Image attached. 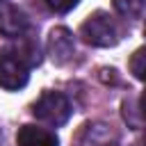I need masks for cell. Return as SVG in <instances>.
Segmentation results:
<instances>
[{"label": "cell", "mask_w": 146, "mask_h": 146, "mask_svg": "<svg viewBox=\"0 0 146 146\" xmlns=\"http://www.w3.org/2000/svg\"><path fill=\"white\" fill-rule=\"evenodd\" d=\"M80 36L84 43L96 48H110L119 43V27L114 18L105 11H94L87 16V21L80 25Z\"/></svg>", "instance_id": "obj_1"}, {"label": "cell", "mask_w": 146, "mask_h": 146, "mask_svg": "<svg viewBox=\"0 0 146 146\" xmlns=\"http://www.w3.org/2000/svg\"><path fill=\"white\" fill-rule=\"evenodd\" d=\"M71 112L73 110H71L68 98L64 94H59V91H43L34 100V105H32V114L39 121H43L48 125H55V128L57 125H64L68 121Z\"/></svg>", "instance_id": "obj_2"}, {"label": "cell", "mask_w": 146, "mask_h": 146, "mask_svg": "<svg viewBox=\"0 0 146 146\" xmlns=\"http://www.w3.org/2000/svg\"><path fill=\"white\" fill-rule=\"evenodd\" d=\"M30 80V68L18 62L11 52L0 55V87L7 91H18L27 84Z\"/></svg>", "instance_id": "obj_3"}, {"label": "cell", "mask_w": 146, "mask_h": 146, "mask_svg": "<svg viewBox=\"0 0 146 146\" xmlns=\"http://www.w3.org/2000/svg\"><path fill=\"white\" fill-rule=\"evenodd\" d=\"M75 52V41L71 30L66 27H52L50 36H48V55L52 59V64H66Z\"/></svg>", "instance_id": "obj_4"}, {"label": "cell", "mask_w": 146, "mask_h": 146, "mask_svg": "<svg viewBox=\"0 0 146 146\" xmlns=\"http://www.w3.org/2000/svg\"><path fill=\"white\" fill-rule=\"evenodd\" d=\"M30 27L27 16L11 2H0V34L5 36H21Z\"/></svg>", "instance_id": "obj_5"}, {"label": "cell", "mask_w": 146, "mask_h": 146, "mask_svg": "<svg viewBox=\"0 0 146 146\" xmlns=\"http://www.w3.org/2000/svg\"><path fill=\"white\" fill-rule=\"evenodd\" d=\"M18 146H59V139L52 130L39 125H23L16 135Z\"/></svg>", "instance_id": "obj_6"}, {"label": "cell", "mask_w": 146, "mask_h": 146, "mask_svg": "<svg viewBox=\"0 0 146 146\" xmlns=\"http://www.w3.org/2000/svg\"><path fill=\"white\" fill-rule=\"evenodd\" d=\"M16 41H14V46L7 50V52H11L18 62H23L27 68H32V66H36L39 62H41V52H39V41L36 39H32V36H25V34H21V36H14Z\"/></svg>", "instance_id": "obj_7"}, {"label": "cell", "mask_w": 146, "mask_h": 146, "mask_svg": "<svg viewBox=\"0 0 146 146\" xmlns=\"http://www.w3.org/2000/svg\"><path fill=\"white\" fill-rule=\"evenodd\" d=\"M144 5L146 0H114V9L130 21H139L144 16Z\"/></svg>", "instance_id": "obj_8"}, {"label": "cell", "mask_w": 146, "mask_h": 146, "mask_svg": "<svg viewBox=\"0 0 146 146\" xmlns=\"http://www.w3.org/2000/svg\"><path fill=\"white\" fill-rule=\"evenodd\" d=\"M123 119L130 128L139 130L141 128V110H139V98H125L123 100Z\"/></svg>", "instance_id": "obj_9"}, {"label": "cell", "mask_w": 146, "mask_h": 146, "mask_svg": "<svg viewBox=\"0 0 146 146\" xmlns=\"http://www.w3.org/2000/svg\"><path fill=\"white\" fill-rule=\"evenodd\" d=\"M130 71L137 80H144V48H137L130 59Z\"/></svg>", "instance_id": "obj_10"}, {"label": "cell", "mask_w": 146, "mask_h": 146, "mask_svg": "<svg viewBox=\"0 0 146 146\" xmlns=\"http://www.w3.org/2000/svg\"><path fill=\"white\" fill-rule=\"evenodd\" d=\"M43 5L52 11H57V14H66L78 5V0H43Z\"/></svg>", "instance_id": "obj_11"}, {"label": "cell", "mask_w": 146, "mask_h": 146, "mask_svg": "<svg viewBox=\"0 0 146 146\" xmlns=\"http://www.w3.org/2000/svg\"><path fill=\"white\" fill-rule=\"evenodd\" d=\"M0 2H2V0H0Z\"/></svg>", "instance_id": "obj_12"}]
</instances>
